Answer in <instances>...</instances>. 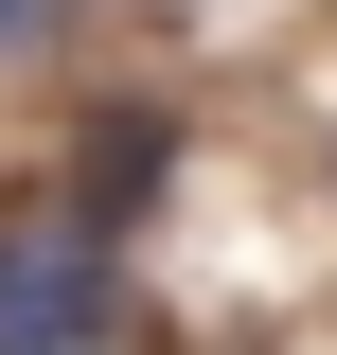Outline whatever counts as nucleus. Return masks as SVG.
I'll return each mask as SVG.
<instances>
[{"mask_svg":"<svg viewBox=\"0 0 337 355\" xmlns=\"http://www.w3.org/2000/svg\"><path fill=\"white\" fill-rule=\"evenodd\" d=\"M53 36H71V0H0V71H36Z\"/></svg>","mask_w":337,"mask_h":355,"instance_id":"nucleus-2","label":"nucleus"},{"mask_svg":"<svg viewBox=\"0 0 337 355\" xmlns=\"http://www.w3.org/2000/svg\"><path fill=\"white\" fill-rule=\"evenodd\" d=\"M0 355H125V266L71 196L0 214Z\"/></svg>","mask_w":337,"mask_h":355,"instance_id":"nucleus-1","label":"nucleus"}]
</instances>
